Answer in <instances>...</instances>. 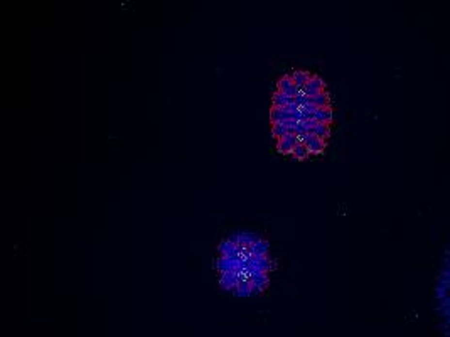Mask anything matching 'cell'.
<instances>
[{"label":"cell","mask_w":450,"mask_h":337,"mask_svg":"<svg viewBox=\"0 0 450 337\" xmlns=\"http://www.w3.org/2000/svg\"><path fill=\"white\" fill-rule=\"evenodd\" d=\"M277 91L287 95V96H290V98H297L300 93H302V90H299V88L295 86V83L292 81V76L280 78L278 83H277Z\"/></svg>","instance_id":"6da1fadb"},{"label":"cell","mask_w":450,"mask_h":337,"mask_svg":"<svg viewBox=\"0 0 450 337\" xmlns=\"http://www.w3.org/2000/svg\"><path fill=\"white\" fill-rule=\"evenodd\" d=\"M309 133H312L317 138H322V140H327L329 135H331V128H329L327 123H317V125H315Z\"/></svg>","instance_id":"9c48e42d"},{"label":"cell","mask_w":450,"mask_h":337,"mask_svg":"<svg viewBox=\"0 0 450 337\" xmlns=\"http://www.w3.org/2000/svg\"><path fill=\"white\" fill-rule=\"evenodd\" d=\"M322 91H325L324 80H322L321 76H312V80L309 81V84L302 90V93L305 95L307 98H314V96H317L319 93H322Z\"/></svg>","instance_id":"3957f363"},{"label":"cell","mask_w":450,"mask_h":337,"mask_svg":"<svg viewBox=\"0 0 450 337\" xmlns=\"http://www.w3.org/2000/svg\"><path fill=\"white\" fill-rule=\"evenodd\" d=\"M299 145V140H297V133H287L285 137L278 138L277 140V150L280 154H292L293 148Z\"/></svg>","instance_id":"7a4b0ae2"},{"label":"cell","mask_w":450,"mask_h":337,"mask_svg":"<svg viewBox=\"0 0 450 337\" xmlns=\"http://www.w3.org/2000/svg\"><path fill=\"white\" fill-rule=\"evenodd\" d=\"M309 103L315 105L317 108H325V106H329V95L325 93V91H322V93H319L317 96L309 98Z\"/></svg>","instance_id":"30bf717a"},{"label":"cell","mask_w":450,"mask_h":337,"mask_svg":"<svg viewBox=\"0 0 450 337\" xmlns=\"http://www.w3.org/2000/svg\"><path fill=\"white\" fill-rule=\"evenodd\" d=\"M250 250H251V253H253V255H261V257H265V255L268 253V250H270V248H268V243L265 240H258L257 243H255L253 246L250 248Z\"/></svg>","instance_id":"8fae6325"},{"label":"cell","mask_w":450,"mask_h":337,"mask_svg":"<svg viewBox=\"0 0 450 337\" xmlns=\"http://www.w3.org/2000/svg\"><path fill=\"white\" fill-rule=\"evenodd\" d=\"M287 133H290L289 132V128H287L283 123H273V127H272V135H273L275 138H282V137H285Z\"/></svg>","instance_id":"4fadbf2b"},{"label":"cell","mask_w":450,"mask_h":337,"mask_svg":"<svg viewBox=\"0 0 450 337\" xmlns=\"http://www.w3.org/2000/svg\"><path fill=\"white\" fill-rule=\"evenodd\" d=\"M325 140H322V138H317L314 137L312 133H309V138H307L305 142V147L309 148L310 154H322V152L325 150Z\"/></svg>","instance_id":"8992f818"},{"label":"cell","mask_w":450,"mask_h":337,"mask_svg":"<svg viewBox=\"0 0 450 337\" xmlns=\"http://www.w3.org/2000/svg\"><path fill=\"white\" fill-rule=\"evenodd\" d=\"M314 120L319 123H331L334 120V112H332L331 106H325V108H319L314 115Z\"/></svg>","instance_id":"52a82bcc"},{"label":"cell","mask_w":450,"mask_h":337,"mask_svg":"<svg viewBox=\"0 0 450 337\" xmlns=\"http://www.w3.org/2000/svg\"><path fill=\"white\" fill-rule=\"evenodd\" d=\"M290 76H292V81L295 83V86L299 88V90H304V88L309 84V81L312 80V74L309 73V71H304V69L293 71Z\"/></svg>","instance_id":"277c9868"},{"label":"cell","mask_w":450,"mask_h":337,"mask_svg":"<svg viewBox=\"0 0 450 337\" xmlns=\"http://www.w3.org/2000/svg\"><path fill=\"white\" fill-rule=\"evenodd\" d=\"M295 98H290L287 96V95L280 93V91H275L273 96H272V101H273V106H277V108H285V106H289L290 103H293Z\"/></svg>","instance_id":"ba28073f"},{"label":"cell","mask_w":450,"mask_h":337,"mask_svg":"<svg viewBox=\"0 0 450 337\" xmlns=\"http://www.w3.org/2000/svg\"><path fill=\"white\" fill-rule=\"evenodd\" d=\"M219 285L225 290H233V292H235L236 287H238V278H236L235 272L221 273V276H219Z\"/></svg>","instance_id":"5b68a950"},{"label":"cell","mask_w":450,"mask_h":337,"mask_svg":"<svg viewBox=\"0 0 450 337\" xmlns=\"http://www.w3.org/2000/svg\"><path fill=\"white\" fill-rule=\"evenodd\" d=\"M292 157H295V159H299V160H304V159H307L310 155V152H309V148L305 147L304 144H299L297 145L295 148L292 150Z\"/></svg>","instance_id":"7c38bea8"}]
</instances>
